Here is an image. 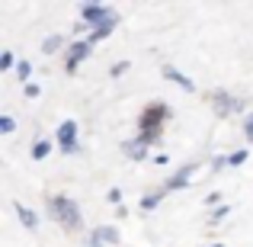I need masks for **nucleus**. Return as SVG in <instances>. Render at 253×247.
Returning a JSON list of instances; mask_svg holds the SVG:
<instances>
[{
  "mask_svg": "<svg viewBox=\"0 0 253 247\" xmlns=\"http://www.w3.org/2000/svg\"><path fill=\"white\" fill-rule=\"evenodd\" d=\"M51 215L58 218V222L64 225V228H81V209H77L71 199H64V196H55L51 199Z\"/></svg>",
  "mask_w": 253,
  "mask_h": 247,
  "instance_id": "nucleus-1",
  "label": "nucleus"
},
{
  "mask_svg": "<svg viewBox=\"0 0 253 247\" xmlns=\"http://www.w3.org/2000/svg\"><path fill=\"white\" fill-rule=\"evenodd\" d=\"M81 16L93 26V29H96V23L99 26H116V13H109L103 3H84L81 6Z\"/></svg>",
  "mask_w": 253,
  "mask_h": 247,
  "instance_id": "nucleus-2",
  "label": "nucleus"
},
{
  "mask_svg": "<svg viewBox=\"0 0 253 247\" xmlns=\"http://www.w3.org/2000/svg\"><path fill=\"white\" fill-rule=\"evenodd\" d=\"M58 145H61L64 154L77 151V125L74 122H61V129H58Z\"/></svg>",
  "mask_w": 253,
  "mask_h": 247,
  "instance_id": "nucleus-3",
  "label": "nucleus"
},
{
  "mask_svg": "<svg viewBox=\"0 0 253 247\" xmlns=\"http://www.w3.org/2000/svg\"><path fill=\"white\" fill-rule=\"evenodd\" d=\"M86 55H90V42H74V45H71V51H68V71H74Z\"/></svg>",
  "mask_w": 253,
  "mask_h": 247,
  "instance_id": "nucleus-4",
  "label": "nucleus"
},
{
  "mask_svg": "<svg viewBox=\"0 0 253 247\" xmlns=\"http://www.w3.org/2000/svg\"><path fill=\"white\" fill-rule=\"evenodd\" d=\"M215 109L218 112H224V116H228V112H234V109H241V99H234V97H224V93H215Z\"/></svg>",
  "mask_w": 253,
  "mask_h": 247,
  "instance_id": "nucleus-5",
  "label": "nucleus"
},
{
  "mask_svg": "<svg viewBox=\"0 0 253 247\" xmlns=\"http://www.w3.org/2000/svg\"><path fill=\"white\" fill-rule=\"evenodd\" d=\"M16 215H19V222H23L29 231H39V215H36L32 209H26V205H19V202H16Z\"/></svg>",
  "mask_w": 253,
  "mask_h": 247,
  "instance_id": "nucleus-6",
  "label": "nucleus"
},
{
  "mask_svg": "<svg viewBox=\"0 0 253 247\" xmlns=\"http://www.w3.org/2000/svg\"><path fill=\"white\" fill-rule=\"evenodd\" d=\"M125 154L135 157V161L148 157V142H144V138H138V142H128V145H125Z\"/></svg>",
  "mask_w": 253,
  "mask_h": 247,
  "instance_id": "nucleus-7",
  "label": "nucleus"
},
{
  "mask_svg": "<svg viewBox=\"0 0 253 247\" xmlns=\"http://www.w3.org/2000/svg\"><path fill=\"white\" fill-rule=\"evenodd\" d=\"M192 170H196V167H183V170H179V173H176V177H173V180H170V183H167V190H183V186H186V183H189V177H192Z\"/></svg>",
  "mask_w": 253,
  "mask_h": 247,
  "instance_id": "nucleus-8",
  "label": "nucleus"
},
{
  "mask_svg": "<svg viewBox=\"0 0 253 247\" xmlns=\"http://www.w3.org/2000/svg\"><path fill=\"white\" fill-rule=\"evenodd\" d=\"M164 77H167V81H176L183 90H192V81H189V77H183L176 68H164Z\"/></svg>",
  "mask_w": 253,
  "mask_h": 247,
  "instance_id": "nucleus-9",
  "label": "nucleus"
},
{
  "mask_svg": "<svg viewBox=\"0 0 253 247\" xmlns=\"http://www.w3.org/2000/svg\"><path fill=\"white\" fill-rule=\"evenodd\" d=\"M93 238H96L99 244H116V241H119L116 228H96V235H93Z\"/></svg>",
  "mask_w": 253,
  "mask_h": 247,
  "instance_id": "nucleus-10",
  "label": "nucleus"
},
{
  "mask_svg": "<svg viewBox=\"0 0 253 247\" xmlns=\"http://www.w3.org/2000/svg\"><path fill=\"white\" fill-rule=\"evenodd\" d=\"M61 42H64L61 36H48V39H45V45H42V51H45V55H51V51L61 49Z\"/></svg>",
  "mask_w": 253,
  "mask_h": 247,
  "instance_id": "nucleus-11",
  "label": "nucleus"
},
{
  "mask_svg": "<svg viewBox=\"0 0 253 247\" xmlns=\"http://www.w3.org/2000/svg\"><path fill=\"white\" fill-rule=\"evenodd\" d=\"M112 29H116V26H96V29L90 32V45H93V42H99V39H106Z\"/></svg>",
  "mask_w": 253,
  "mask_h": 247,
  "instance_id": "nucleus-12",
  "label": "nucleus"
},
{
  "mask_svg": "<svg viewBox=\"0 0 253 247\" xmlns=\"http://www.w3.org/2000/svg\"><path fill=\"white\" fill-rule=\"evenodd\" d=\"M48 151H51V145H48V142H36V145H32V157H36V161H42Z\"/></svg>",
  "mask_w": 253,
  "mask_h": 247,
  "instance_id": "nucleus-13",
  "label": "nucleus"
},
{
  "mask_svg": "<svg viewBox=\"0 0 253 247\" xmlns=\"http://www.w3.org/2000/svg\"><path fill=\"white\" fill-rule=\"evenodd\" d=\"M157 202H161V193H151V196H144V199H141V209H144V212H151V209H157Z\"/></svg>",
  "mask_w": 253,
  "mask_h": 247,
  "instance_id": "nucleus-14",
  "label": "nucleus"
},
{
  "mask_svg": "<svg viewBox=\"0 0 253 247\" xmlns=\"http://www.w3.org/2000/svg\"><path fill=\"white\" fill-rule=\"evenodd\" d=\"M13 129H16V122H13L10 116H0V135H10Z\"/></svg>",
  "mask_w": 253,
  "mask_h": 247,
  "instance_id": "nucleus-15",
  "label": "nucleus"
},
{
  "mask_svg": "<svg viewBox=\"0 0 253 247\" xmlns=\"http://www.w3.org/2000/svg\"><path fill=\"white\" fill-rule=\"evenodd\" d=\"M29 71H32V68H29V61H19V64H16V74H19V81H26V77H29Z\"/></svg>",
  "mask_w": 253,
  "mask_h": 247,
  "instance_id": "nucleus-16",
  "label": "nucleus"
},
{
  "mask_svg": "<svg viewBox=\"0 0 253 247\" xmlns=\"http://www.w3.org/2000/svg\"><path fill=\"white\" fill-rule=\"evenodd\" d=\"M6 68H13V55H10V51L0 55V71H6Z\"/></svg>",
  "mask_w": 253,
  "mask_h": 247,
  "instance_id": "nucleus-17",
  "label": "nucleus"
},
{
  "mask_svg": "<svg viewBox=\"0 0 253 247\" xmlns=\"http://www.w3.org/2000/svg\"><path fill=\"white\" fill-rule=\"evenodd\" d=\"M244 135H247L250 142H253V112L247 116V122H244Z\"/></svg>",
  "mask_w": 253,
  "mask_h": 247,
  "instance_id": "nucleus-18",
  "label": "nucleus"
},
{
  "mask_svg": "<svg viewBox=\"0 0 253 247\" xmlns=\"http://www.w3.org/2000/svg\"><path fill=\"white\" fill-rule=\"evenodd\" d=\"M125 71H128V61H122V64H116V68H112V77H122Z\"/></svg>",
  "mask_w": 253,
  "mask_h": 247,
  "instance_id": "nucleus-19",
  "label": "nucleus"
},
{
  "mask_svg": "<svg viewBox=\"0 0 253 247\" xmlns=\"http://www.w3.org/2000/svg\"><path fill=\"white\" fill-rule=\"evenodd\" d=\"M244 157H247V151H237V154H231V157H228V164H241Z\"/></svg>",
  "mask_w": 253,
  "mask_h": 247,
  "instance_id": "nucleus-20",
  "label": "nucleus"
},
{
  "mask_svg": "<svg viewBox=\"0 0 253 247\" xmlns=\"http://www.w3.org/2000/svg\"><path fill=\"white\" fill-rule=\"evenodd\" d=\"M26 97H39V87L36 84H26Z\"/></svg>",
  "mask_w": 253,
  "mask_h": 247,
  "instance_id": "nucleus-21",
  "label": "nucleus"
},
{
  "mask_svg": "<svg viewBox=\"0 0 253 247\" xmlns=\"http://www.w3.org/2000/svg\"><path fill=\"white\" fill-rule=\"evenodd\" d=\"M228 215V205H224V209H215V215H211V222H218V218H224Z\"/></svg>",
  "mask_w": 253,
  "mask_h": 247,
  "instance_id": "nucleus-22",
  "label": "nucleus"
},
{
  "mask_svg": "<svg viewBox=\"0 0 253 247\" xmlns=\"http://www.w3.org/2000/svg\"><path fill=\"white\" fill-rule=\"evenodd\" d=\"M86 247H103V244H99V241H96V238H93V235H90V241H86Z\"/></svg>",
  "mask_w": 253,
  "mask_h": 247,
  "instance_id": "nucleus-23",
  "label": "nucleus"
},
{
  "mask_svg": "<svg viewBox=\"0 0 253 247\" xmlns=\"http://www.w3.org/2000/svg\"><path fill=\"white\" fill-rule=\"evenodd\" d=\"M211 247H221V244H211Z\"/></svg>",
  "mask_w": 253,
  "mask_h": 247,
  "instance_id": "nucleus-24",
  "label": "nucleus"
}]
</instances>
